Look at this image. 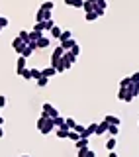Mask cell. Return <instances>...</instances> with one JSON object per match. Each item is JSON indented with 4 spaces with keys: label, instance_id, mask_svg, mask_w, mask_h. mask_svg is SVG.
I'll return each mask as SVG.
<instances>
[{
    "label": "cell",
    "instance_id": "43",
    "mask_svg": "<svg viewBox=\"0 0 139 157\" xmlns=\"http://www.w3.org/2000/svg\"><path fill=\"white\" fill-rule=\"evenodd\" d=\"M4 137V130H2V126H0V140Z\"/></svg>",
    "mask_w": 139,
    "mask_h": 157
},
{
    "label": "cell",
    "instance_id": "11",
    "mask_svg": "<svg viewBox=\"0 0 139 157\" xmlns=\"http://www.w3.org/2000/svg\"><path fill=\"white\" fill-rule=\"evenodd\" d=\"M78 157H96V151L88 149V147H82V149H78Z\"/></svg>",
    "mask_w": 139,
    "mask_h": 157
},
{
    "label": "cell",
    "instance_id": "45",
    "mask_svg": "<svg viewBox=\"0 0 139 157\" xmlns=\"http://www.w3.org/2000/svg\"><path fill=\"white\" fill-rule=\"evenodd\" d=\"M22 157H29V155H22Z\"/></svg>",
    "mask_w": 139,
    "mask_h": 157
},
{
    "label": "cell",
    "instance_id": "23",
    "mask_svg": "<svg viewBox=\"0 0 139 157\" xmlns=\"http://www.w3.org/2000/svg\"><path fill=\"white\" fill-rule=\"evenodd\" d=\"M118 132H120V128H118V126H114V124H108V134H110V136H114V137H116V136H118Z\"/></svg>",
    "mask_w": 139,
    "mask_h": 157
},
{
    "label": "cell",
    "instance_id": "36",
    "mask_svg": "<svg viewBox=\"0 0 139 157\" xmlns=\"http://www.w3.org/2000/svg\"><path fill=\"white\" fill-rule=\"evenodd\" d=\"M98 16H96V12H86V22H94Z\"/></svg>",
    "mask_w": 139,
    "mask_h": 157
},
{
    "label": "cell",
    "instance_id": "38",
    "mask_svg": "<svg viewBox=\"0 0 139 157\" xmlns=\"http://www.w3.org/2000/svg\"><path fill=\"white\" fill-rule=\"evenodd\" d=\"M41 77V71H39V69H33L32 67V78H39Z\"/></svg>",
    "mask_w": 139,
    "mask_h": 157
},
{
    "label": "cell",
    "instance_id": "26",
    "mask_svg": "<svg viewBox=\"0 0 139 157\" xmlns=\"http://www.w3.org/2000/svg\"><path fill=\"white\" fill-rule=\"evenodd\" d=\"M53 122H55L57 128H63V126H65V118H63V116H55V118H53Z\"/></svg>",
    "mask_w": 139,
    "mask_h": 157
},
{
    "label": "cell",
    "instance_id": "6",
    "mask_svg": "<svg viewBox=\"0 0 139 157\" xmlns=\"http://www.w3.org/2000/svg\"><path fill=\"white\" fill-rule=\"evenodd\" d=\"M41 116L55 118V116H59V112L55 110V106H51V104H43V114H41Z\"/></svg>",
    "mask_w": 139,
    "mask_h": 157
},
{
    "label": "cell",
    "instance_id": "20",
    "mask_svg": "<svg viewBox=\"0 0 139 157\" xmlns=\"http://www.w3.org/2000/svg\"><path fill=\"white\" fill-rule=\"evenodd\" d=\"M67 136H69V128L67 126L57 128V137H61V140H63V137H67Z\"/></svg>",
    "mask_w": 139,
    "mask_h": 157
},
{
    "label": "cell",
    "instance_id": "46",
    "mask_svg": "<svg viewBox=\"0 0 139 157\" xmlns=\"http://www.w3.org/2000/svg\"><path fill=\"white\" fill-rule=\"evenodd\" d=\"M0 29H2V28H0Z\"/></svg>",
    "mask_w": 139,
    "mask_h": 157
},
{
    "label": "cell",
    "instance_id": "2",
    "mask_svg": "<svg viewBox=\"0 0 139 157\" xmlns=\"http://www.w3.org/2000/svg\"><path fill=\"white\" fill-rule=\"evenodd\" d=\"M36 49H37V43H36V41H29V43H26V47H24V51L20 53V55L28 59V57H32V53L36 51Z\"/></svg>",
    "mask_w": 139,
    "mask_h": 157
},
{
    "label": "cell",
    "instance_id": "27",
    "mask_svg": "<svg viewBox=\"0 0 139 157\" xmlns=\"http://www.w3.org/2000/svg\"><path fill=\"white\" fill-rule=\"evenodd\" d=\"M130 85H131V78L130 77H126V78H122V81H120V88H127Z\"/></svg>",
    "mask_w": 139,
    "mask_h": 157
},
{
    "label": "cell",
    "instance_id": "31",
    "mask_svg": "<svg viewBox=\"0 0 139 157\" xmlns=\"http://www.w3.org/2000/svg\"><path fill=\"white\" fill-rule=\"evenodd\" d=\"M20 37H22L24 39V41H29V32H28V29H22V32H20Z\"/></svg>",
    "mask_w": 139,
    "mask_h": 157
},
{
    "label": "cell",
    "instance_id": "21",
    "mask_svg": "<svg viewBox=\"0 0 139 157\" xmlns=\"http://www.w3.org/2000/svg\"><path fill=\"white\" fill-rule=\"evenodd\" d=\"M41 36H43V32H36V29H33V32H29V41H37ZM29 41H28V43H29Z\"/></svg>",
    "mask_w": 139,
    "mask_h": 157
},
{
    "label": "cell",
    "instance_id": "5",
    "mask_svg": "<svg viewBox=\"0 0 139 157\" xmlns=\"http://www.w3.org/2000/svg\"><path fill=\"white\" fill-rule=\"evenodd\" d=\"M118 100H122V102H131L133 96L130 94V90H127V88H120V92H118Z\"/></svg>",
    "mask_w": 139,
    "mask_h": 157
},
{
    "label": "cell",
    "instance_id": "32",
    "mask_svg": "<svg viewBox=\"0 0 139 157\" xmlns=\"http://www.w3.org/2000/svg\"><path fill=\"white\" fill-rule=\"evenodd\" d=\"M53 6H55V4H53L51 0H47V2L41 4V10H53Z\"/></svg>",
    "mask_w": 139,
    "mask_h": 157
},
{
    "label": "cell",
    "instance_id": "18",
    "mask_svg": "<svg viewBox=\"0 0 139 157\" xmlns=\"http://www.w3.org/2000/svg\"><path fill=\"white\" fill-rule=\"evenodd\" d=\"M82 147H88V137H78L77 140V149H82Z\"/></svg>",
    "mask_w": 139,
    "mask_h": 157
},
{
    "label": "cell",
    "instance_id": "14",
    "mask_svg": "<svg viewBox=\"0 0 139 157\" xmlns=\"http://www.w3.org/2000/svg\"><path fill=\"white\" fill-rule=\"evenodd\" d=\"M127 90H130V94L135 98V96L139 94V82H131V85L127 86Z\"/></svg>",
    "mask_w": 139,
    "mask_h": 157
},
{
    "label": "cell",
    "instance_id": "37",
    "mask_svg": "<svg viewBox=\"0 0 139 157\" xmlns=\"http://www.w3.org/2000/svg\"><path fill=\"white\" fill-rule=\"evenodd\" d=\"M67 137H69V140H74V141H77V140H78V137H81V136H78V134H77V132H74V130H73V132L69 130V136H67Z\"/></svg>",
    "mask_w": 139,
    "mask_h": 157
},
{
    "label": "cell",
    "instance_id": "12",
    "mask_svg": "<svg viewBox=\"0 0 139 157\" xmlns=\"http://www.w3.org/2000/svg\"><path fill=\"white\" fill-rule=\"evenodd\" d=\"M74 43H77V41H74V39L71 37V39H63V41H61V47L63 49H65V51H71V49H73V45H74Z\"/></svg>",
    "mask_w": 139,
    "mask_h": 157
},
{
    "label": "cell",
    "instance_id": "34",
    "mask_svg": "<svg viewBox=\"0 0 139 157\" xmlns=\"http://www.w3.org/2000/svg\"><path fill=\"white\" fill-rule=\"evenodd\" d=\"M71 53H73V55H81V45H78V43H74V45H73V49H71Z\"/></svg>",
    "mask_w": 139,
    "mask_h": 157
},
{
    "label": "cell",
    "instance_id": "15",
    "mask_svg": "<svg viewBox=\"0 0 139 157\" xmlns=\"http://www.w3.org/2000/svg\"><path fill=\"white\" fill-rule=\"evenodd\" d=\"M41 75L43 77H53V75H57V69L53 67V65H49L47 69H43V71H41Z\"/></svg>",
    "mask_w": 139,
    "mask_h": 157
},
{
    "label": "cell",
    "instance_id": "13",
    "mask_svg": "<svg viewBox=\"0 0 139 157\" xmlns=\"http://www.w3.org/2000/svg\"><path fill=\"white\" fill-rule=\"evenodd\" d=\"M63 2H65L67 6H73V8H82L84 0H63Z\"/></svg>",
    "mask_w": 139,
    "mask_h": 157
},
{
    "label": "cell",
    "instance_id": "29",
    "mask_svg": "<svg viewBox=\"0 0 139 157\" xmlns=\"http://www.w3.org/2000/svg\"><path fill=\"white\" fill-rule=\"evenodd\" d=\"M61 32H63V29H61V28H57V26H53V29H51V36H53V37H61Z\"/></svg>",
    "mask_w": 139,
    "mask_h": 157
},
{
    "label": "cell",
    "instance_id": "10",
    "mask_svg": "<svg viewBox=\"0 0 139 157\" xmlns=\"http://www.w3.org/2000/svg\"><path fill=\"white\" fill-rule=\"evenodd\" d=\"M24 69H26V57L20 55V57H18V61H16V75H20Z\"/></svg>",
    "mask_w": 139,
    "mask_h": 157
},
{
    "label": "cell",
    "instance_id": "28",
    "mask_svg": "<svg viewBox=\"0 0 139 157\" xmlns=\"http://www.w3.org/2000/svg\"><path fill=\"white\" fill-rule=\"evenodd\" d=\"M71 37H73V32H71V29H65V32H61V37H59V39L63 41V39H71Z\"/></svg>",
    "mask_w": 139,
    "mask_h": 157
},
{
    "label": "cell",
    "instance_id": "8",
    "mask_svg": "<svg viewBox=\"0 0 139 157\" xmlns=\"http://www.w3.org/2000/svg\"><path fill=\"white\" fill-rule=\"evenodd\" d=\"M36 43H37V49H45V47H49V45H51V39H49V37H45V36H41V37H39Z\"/></svg>",
    "mask_w": 139,
    "mask_h": 157
},
{
    "label": "cell",
    "instance_id": "39",
    "mask_svg": "<svg viewBox=\"0 0 139 157\" xmlns=\"http://www.w3.org/2000/svg\"><path fill=\"white\" fill-rule=\"evenodd\" d=\"M8 24H10V22H8V18H6V16H0V28H6Z\"/></svg>",
    "mask_w": 139,
    "mask_h": 157
},
{
    "label": "cell",
    "instance_id": "33",
    "mask_svg": "<svg viewBox=\"0 0 139 157\" xmlns=\"http://www.w3.org/2000/svg\"><path fill=\"white\" fill-rule=\"evenodd\" d=\"M74 124H77V122H74L73 118H65V126L69 128V130H73V128H74Z\"/></svg>",
    "mask_w": 139,
    "mask_h": 157
},
{
    "label": "cell",
    "instance_id": "25",
    "mask_svg": "<svg viewBox=\"0 0 139 157\" xmlns=\"http://www.w3.org/2000/svg\"><path fill=\"white\" fill-rule=\"evenodd\" d=\"M53 26H55V22H53L51 18H49V20H45V22H43V28H45V32H51V29H53Z\"/></svg>",
    "mask_w": 139,
    "mask_h": 157
},
{
    "label": "cell",
    "instance_id": "3",
    "mask_svg": "<svg viewBox=\"0 0 139 157\" xmlns=\"http://www.w3.org/2000/svg\"><path fill=\"white\" fill-rule=\"evenodd\" d=\"M12 47H14V51H16V53H22V51H24V47H26V41H24V39L18 36V37H14Z\"/></svg>",
    "mask_w": 139,
    "mask_h": 157
},
{
    "label": "cell",
    "instance_id": "30",
    "mask_svg": "<svg viewBox=\"0 0 139 157\" xmlns=\"http://www.w3.org/2000/svg\"><path fill=\"white\" fill-rule=\"evenodd\" d=\"M73 130L77 132L78 136H82V134H84V130H86V128H84V126H81V124H74V128H73Z\"/></svg>",
    "mask_w": 139,
    "mask_h": 157
},
{
    "label": "cell",
    "instance_id": "41",
    "mask_svg": "<svg viewBox=\"0 0 139 157\" xmlns=\"http://www.w3.org/2000/svg\"><path fill=\"white\" fill-rule=\"evenodd\" d=\"M4 104H6V96H2V94H0V108H2Z\"/></svg>",
    "mask_w": 139,
    "mask_h": 157
},
{
    "label": "cell",
    "instance_id": "1",
    "mask_svg": "<svg viewBox=\"0 0 139 157\" xmlns=\"http://www.w3.org/2000/svg\"><path fill=\"white\" fill-rule=\"evenodd\" d=\"M37 128H39L41 134H51L53 128H55V122H53V118H49V116H41L39 122H37Z\"/></svg>",
    "mask_w": 139,
    "mask_h": 157
},
{
    "label": "cell",
    "instance_id": "24",
    "mask_svg": "<svg viewBox=\"0 0 139 157\" xmlns=\"http://www.w3.org/2000/svg\"><path fill=\"white\" fill-rule=\"evenodd\" d=\"M114 147H116V137H114V136H112V137H110V140H108V141H106V149H108V151H114Z\"/></svg>",
    "mask_w": 139,
    "mask_h": 157
},
{
    "label": "cell",
    "instance_id": "4",
    "mask_svg": "<svg viewBox=\"0 0 139 157\" xmlns=\"http://www.w3.org/2000/svg\"><path fill=\"white\" fill-rule=\"evenodd\" d=\"M49 18H51V10H41V8L37 10L36 22H45V20H49Z\"/></svg>",
    "mask_w": 139,
    "mask_h": 157
},
{
    "label": "cell",
    "instance_id": "16",
    "mask_svg": "<svg viewBox=\"0 0 139 157\" xmlns=\"http://www.w3.org/2000/svg\"><path fill=\"white\" fill-rule=\"evenodd\" d=\"M82 8H84V12H94V8H96V4H94L92 0H84Z\"/></svg>",
    "mask_w": 139,
    "mask_h": 157
},
{
    "label": "cell",
    "instance_id": "9",
    "mask_svg": "<svg viewBox=\"0 0 139 157\" xmlns=\"http://www.w3.org/2000/svg\"><path fill=\"white\" fill-rule=\"evenodd\" d=\"M106 132H108V122L106 120L100 122V124H96V132H94L96 136H102V134H106Z\"/></svg>",
    "mask_w": 139,
    "mask_h": 157
},
{
    "label": "cell",
    "instance_id": "17",
    "mask_svg": "<svg viewBox=\"0 0 139 157\" xmlns=\"http://www.w3.org/2000/svg\"><path fill=\"white\" fill-rule=\"evenodd\" d=\"M104 120H106L108 124H114V126H120V124H122V120H120L118 116H110V114H108L106 118H104Z\"/></svg>",
    "mask_w": 139,
    "mask_h": 157
},
{
    "label": "cell",
    "instance_id": "22",
    "mask_svg": "<svg viewBox=\"0 0 139 157\" xmlns=\"http://www.w3.org/2000/svg\"><path fill=\"white\" fill-rule=\"evenodd\" d=\"M47 82H49V77H43V75H41V77L37 78V86H39V88H45Z\"/></svg>",
    "mask_w": 139,
    "mask_h": 157
},
{
    "label": "cell",
    "instance_id": "44",
    "mask_svg": "<svg viewBox=\"0 0 139 157\" xmlns=\"http://www.w3.org/2000/svg\"><path fill=\"white\" fill-rule=\"evenodd\" d=\"M2 124H4V118H2V116H0V126H2Z\"/></svg>",
    "mask_w": 139,
    "mask_h": 157
},
{
    "label": "cell",
    "instance_id": "42",
    "mask_svg": "<svg viewBox=\"0 0 139 157\" xmlns=\"http://www.w3.org/2000/svg\"><path fill=\"white\" fill-rule=\"evenodd\" d=\"M108 157H120V155H118V153H114V151H110V155H108Z\"/></svg>",
    "mask_w": 139,
    "mask_h": 157
},
{
    "label": "cell",
    "instance_id": "7",
    "mask_svg": "<svg viewBox=\"0 0 139 157\" xmlns=\"http://www.w3.org/2000/svg\"><path fill=\"white\" fill-rule=\"evenodd\" d=\"M63 53H65V49H63L61 45H59V47H55V49H53V55H51V63L59 61V59L63 57Z\"/></svg>",
    "mask_w": 139,
    "mask_h": 157
},
{
    "label": "cell",
    "instance_id": "40",
    "mask_svg": "<svg viewBox=\"0 0 139 157\" xmlns=\"http://www.w3.org/2000/svg\"><path fill=\"white\" fill-rule=\"evenodd\" d=\"M130 78H131V82H139V71H137V73H133Z\"/></svg>",
    "mask_w": 139,
    "mask_h": 157
},
{
    "label": "cell",
    "instance_id": "35",
    "mask_svg": "<svg viewBox=\"0 0 139 157\" xmlns=\"http://www.w3.org/2000/svg\"><path fill=\"white\" fill-rule=\"evenodd\" d=\"M20 75H22L24 78H28V81H29V78H32V69H24V71L20 73Z\"/></svg>",
    "mask_w": 139,
    "mask_h": 157
},
{
    "label": "cell",
    "instance_id": "19",
    "mask_svg": "<svg viewBox=\"0 0 139 157\" xmlns=\"http://www.w3.org/2000/svg\"><path fill=\"white\" fill-rule=\"evenodd\" d=\"M63 59H65L67 63H71V65H73V63L77 61V55H73L71 51H65V53H63Z\"/></svg>",
    "mask_w": 139,
    "mask_h": 157
}]
</instances>
